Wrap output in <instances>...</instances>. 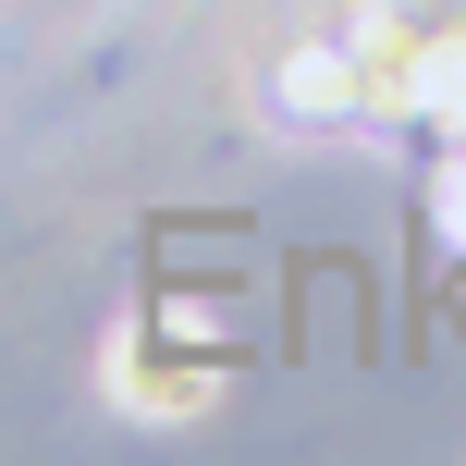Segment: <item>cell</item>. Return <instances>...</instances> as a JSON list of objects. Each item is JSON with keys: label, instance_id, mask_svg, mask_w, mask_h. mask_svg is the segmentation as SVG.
Segmentation results:
<instances>
[{"label": "cell", "instance_id": "6da1fadb", "mask_svg": "<svg viewBox=\"0 0 466 466\" xmlns=\"http://www.w3.org/2000/svg\"><path fill=\"white\" fill-rule=\"evenodd\" d=\"M221 369L233 356L209 344V331H185V319H123L111 344H98V393L123 405V418H209V393H221Z\"/></svg>", "mask_w": 466, "mask_h": 466}, {"label": "cell", "instance_id": "7a4b0ae2", "mask_svg": "<svg viewBox=\"0 0 466 466\" xmlns=\"http://www.w3.org/2000/svg\"><path fill=\"white\" fill-rule=\"evenodd\" d=\"M270 86H282L295 123H356V111H369V49H356V37H307Z\"/></svg>", "mask_w": 466, "mask_h": 466}]
</instances>
